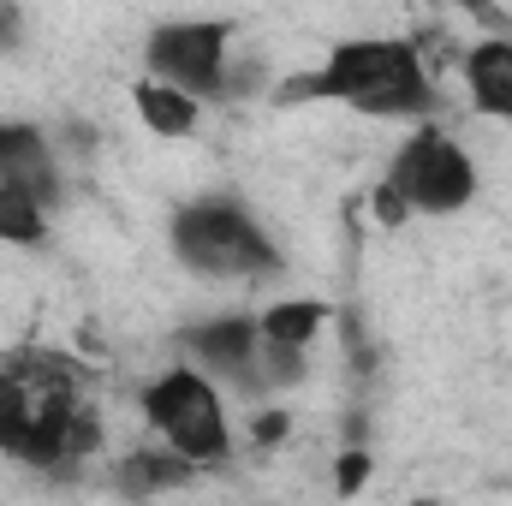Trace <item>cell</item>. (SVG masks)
Segmentation results:
<instances>
[{
    "label": "cell",
    "instance_id": "6da1fadb",
    "mask_svg": "<svg viewBox=\"0 0 512 506\" xmlns=\"http://www.w3.org/2000/svg\"><path fill=\"white\" fill-rule=\"evenodd\" d=\"M280 102H352L364 114L411 120L435 108V90L411 42H346L328 54L322 72H304L298 84H286Z\"/></svg>",
    "mask_w": 512,
    "mask_h": 506
},
{
    "label": "cell",
    "instance_id": "7a4b0ae2",
    "mask_svg": "<svg viewBox=\"0 0 512 506\" xmlns=\"http://www.w3.org/2000/svg\"><path fill=\"white\" fill-rule=\"evenodd\" d=\"M173 251L191 274H215V280H245V274H274L280 268L268 233L239 203H221V197L185 203L173 215Z\"/></svg>",
    "mask_w": 512,
    "mask_h": 506
},
{
    "label": "cell",
    "instance_id": "3957f363",
    "mask_svg": "<svg viewBox=\"0 0 512 506\" xmlns=\"http://www.w3.org/2000/svg\"><path fill=\"white\" fill-rule=\"evenodd\" d=\"M143 411H149V423L173 441V453H185L191 465H215V459H227V447H233L221 393L197 376V370H167L161 381H149V387H143Z\"/></svg>",
    "mask_w": 512,
    "mask_h": 506
},
{
    "label": "cell",
    "instance_id": "277c9868",
    "mask_svg": "<svg viewBox=\"0 0 512 506\" xmlns=\"http://www.w3.org/2000/svg\"><path fill=\"white\" fill-rule=\"evenodd\" d=\"M387 185L405 197V209H429V215H453L471 203L477 191V167L471 155L447 137V131L423 126L387 167Z\"/></svg>",
    "mask_w": 512,
    "mask_h": 506
},
{
    "label": "cell",
    "instance_id": "5b68a950",
    "mask_svg": "<svg viewBox=\"0 0 512 506\" xmlns=\"http://www.w3.org/2000/svg\"><path fill=\"white\" fill-rule=\"evenodd\" d=\"M143 54H149V72L161 84H179L185 96H215L227 78V30L221 24H155Z\"/></svg>",
    "mask_w": 512,
    "mask_h": 506
},
{
    "label": "cell",
    "instance_id": "8992f818",
    "mask_svg": "<svg viewBox=\"0 0 512 506\" xmlns=\"http://www.w3.org/2000/svg\"><path fill=\"white\" fill-rule=\"evenodd\" d=\"M0 185H18L42 203L60 197V179H54V155L42 143L36 126H0Z\"/></svg>",
    "mask_w": 512,
    "mask_h": 506
},
{
    "label": "cell",
    "instance_id": "52a82bcc",
    "mask_svg": "<svg viewBox=\"0 0 512 506\" xmlns=\"http://www.w3.org/2000/svg\"><path fill=\"white\" fill-rule=\"evenodd\" d=\"M465 84H471L477 114L512 120V42L507 36H489V42H477L465 54Z\"/></svg>",
    "mask_w": 512,
    "mask_h": 506
},
{
    "label": "cell",
    "instance_id": "ba28073f",
    "mask_svg": "<svg viewBox=\"0 0 512 506\" xmlns=\"http://www.w3.org/2000/svg\"><path fill=\"white\" fill-rule=\"evenodd\" d=\"M185 346H191V358L197 364H209V370H227V376H245L256 358V328L245 316H221V322H203V328H191L185 334Z\"/></svg>",
    "mask_w": 512,
    "mask_h": 506
},
{
    "label": "cell",
    "instance_id": "9c48e42d",
    "mask_svg": "<svg viewBox=\"0 0 512 506\" xmlns=\"http://www.w3.org/2000/svg\"><path fill=\"white\" fill-rule=\"evenodd\" d=\"M131 102H137L143 126L155 131V137H191V131H197V96H185L179 84L149 78V84H137Z\"/></svg>",
    "mask_w": 512,
    "mask_h": 506
},
{
    "label": "cell",
    "instance_id": "30bf717a",
    "mask_svg": "<svg viewBox=\"0 0 512 506\" xmlns=\"http://www.w3.org/2000/svg\"><path fill=\"white\" fill-rule=\"evenodd\" d=\"M322 316H328V310H322L316 298H292V304H274V310H268V316L256 322V334H262L268 346L304 352V340H310V334L322 328Z\"/></svg>",
    "mask_w": 512,
    "mask_h": 506
},
{
    "label": "cell",
    "instance_id": "8fae6325",
    "mask_svg": "<svg viewBox=\"0 0 512 506\" xmlns=\"http://www.w3.org/2000/svg\"><path fill=\"white\" fill-rule=\"evenodd\" d=\"M191 477V459H167V453H131L120 465V489L126 495H155V489H179Z\"/></svg>",
    "mask_w": 512,
    "mask_h": 506
},
{
    "label": "cell",
    "instance_id": "7c38bea8",
    "mask_svg": "<svg viewBox=\"0 0 512 506\" xmlns=\"http://www.w3.org/2000/svg\"><path fill=\"white\" fill-rule=\"evenodd\" d=\"M48 203L42 197H30V191H18V185H0V239H12V245H36L42 233H48Z\"/></svg>",
    "mask_w": 512,
    "mask_h": 506
},
{
    "label": "cell",
    "instance_id": "4fadbf2b",
    "mask_svg": "<svg viewBox=\"0 0 512 506\" xmlns=\"http://www.w3.org/2000/svg\"><path fill=\"white\" fill-rule=\"evenodd\" d=\"M18 36H24V18L12 0H0V48H18Z\"/></svg>",
    "mask_w": 512,
    "mask_h": 506
},
{
    "label": "cell",
    "instance_id": "5bb4252c",
    "mask_svg": "<svg viewBox=\"0 0 512 506\" xmlns=\"http://www.w3.org/2000/svg\"><path fill=\"white\" fill-rule=\"evenodd\" d=\"M376 215H382V221H393V227L405 221V197H399L393 185H382V191H376Z\"/></svg>",
    "mask_w": 512,
    "mask_h": 506
},
{
    "label": "cell",
    "instance_id": "9a60e30c",
    "mask_svg": "<svg viewBox=\"0 0 512 506\" xmlns=\"http://www.w3.org/2000/svg\"><path fill=\"white\" fill-rule=\"evenodd\" d=\"M280 435H286V417H262L256 423V441H280Z\"/></svg>",
    "mask_w": 512,
    "mask_h": 506
},
{
    "label": "cell",
    "instance_id": "2e32d148",
    "mask_svg": "<svg viewBox=\"0 0 512 506\" xmlns=\"http://www.w3.org/2000/svg\"><path fill=\"white\" fill-rule=\"evenodd\" d=\"M352 483H364V459H358V453L340 465V489H352Z\"/></svg>",
    "mask_w": 512,
    "mask_h": 506
}]
</instances>
